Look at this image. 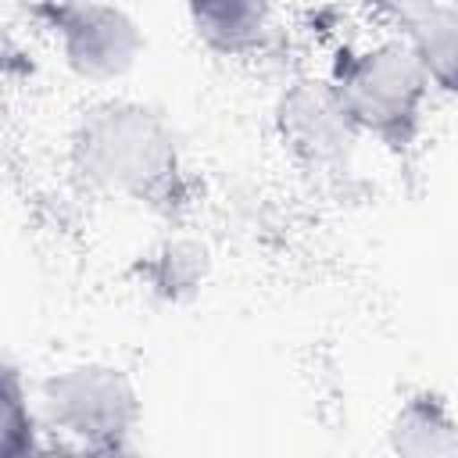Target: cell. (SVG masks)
<instances>
[{
  "instance_id": "1",
  "label": "cell",
  "mask_w": 458,
  "mask_h": 458,
  "mask_svg": "<svg viewBox=\"0 0 458 458\" xmlns=\"http://www.w3.org/2000/svg\"><path fill=\"white\" fill-rule=\"evenodd\" d=\"M72 165L100 193L172 208L182 154L168 118L140 100H104L82 111L72 132Z\"/></svg>"
},
{
  "instance_id": "2",
  "label": "cell",
  "mask_w": 458,
  "mask_h": 458,
  "mask_svg": "<svg viewBox=\"0 0 458 458\" xmlns=\"http://www.w3.org/2000/svg\"><path fill=\"white\" fill-rule=\"evenodd\" d=\"M326 82L358 140H376L394 154L419 143L437 93L415 54L386 29L376 39L340 47Z\"/></svg>"
},
{
  "instance_id": "3",
  "label": "cell",
  "mask_w": 458,
  "mask_h": 458,
  "mask_svg": "<svg viewBox=\"0 0 458 458\" xmlns=\"http://www.w3.org/2000/svg\"><path fill=\"white\" fill-rule=\"evenodd\" d=\"M36 411L50 433L79 451L132 440L143 404L125 369L107 361H79L43 379Z\"/></svg>"
},
{
  "instance_id": "4",
  "label": "cell",
  "mask_w": 458,
  "mask_h": 458,
  "mask_svg": "<svg viewBox=\"0 0 458 458\" xmlns=\"http://www.w3.org/2000/svg\"><path fill=\"white\" fill-rule=\"evenodd\" d=\"M57 39L64 64L86 82L122 79L143 50V32L125 7L111 4H47L32 11Z\"/></svg>"
},
{
  "instance_id": "5",
  "label": "cell",
  "mask_w": 458,
  "mask_h": 458,
  "mask_svg": "<svg viewBox=\"0 0 458 458\" xmlns=\"http://www.w3.org/2000/svg\"><path fill=\"white\" fill-rule=\"evenodd\" d=\"M283 147L315 172H340L358 147V132L340 111L326 75H297L276 100Z\"/></svg>"
},
{
  "instance_id": "6",
  "label": "cell",
  "mask_w": 458,
  "mask_h": 458,
  "mask_svg": "<svg viewBox=\"0 0 458 458\" xmlns=\"http://www.w3.org/2000/svg\"><path fill=\"white\" fill-rule=\"evenodd\" d=\"M390 18L386 32H394L415 61L426 68L437 93L454 89L458 75V7L454 4H401L383 7Z\"/></svg>"
},
{
  "instance_id": "7",
  "label": "cell",
  "mask_w": 458,
  "mask_h": 458,
  "mask_svg": "<svg viewBox=\"0 0 458 458\" xmlns=\"http://www.w3.org/2000/svg\"><path fill=\"white\" fill-rule=\"evenodd\" d=\"M190 25L200 43L225 57H254L265 54L276 29L272 11L250 0H208L190 7Z\"/></svg>"
},
{
  "instance_id": "8",
  "label": "cell",
  "mask_w": 458,
  "mask_h": 458,
  "mask_svg": "<svg viewBox=\"0 0 458 458\" xmlns=\"http://www.w3.org/2000/svg\"><path fill=\"white\" fill-rule=\"evenodd\" d=\"M386 440L394 458H458L454 419L437 394L408 397L397 408Z\"/></svg>"
},
{
  "instance_id": "9",
  "label": "cell",
  "mask_w": 458,
  "mask_h": 458,
  "mask_svg": "<svg viewBox=\"0 0 458 458\" xmlns=\"http://www.w3.org/2000/svg\"><path fill=\"white\" fill-rule=\"evenodd\" d=\"M0 458H57L39 411L29 397L25 376L0 351Z\"/></svg>"
},
{
  "instance_id": "10",
  "label": "cell",
  "mask_w": 458,
  "mask_h": 458,
  "mask_svg": "<svg viewBox=\"0 0 458 458\" xmlns=\"http://www.w3.org/2000/svg\"><path fill=\"white\" fill-rule=\"evenodd\" d=\"M204 268H208V254L200 243L193 240H168L161 243L150 261H147V279L157 293L165 297H179V293H190L200 286L204 279Z\"/></svg>"
},
{
  "instance_id": "11",
  "label": "cell",
  "mask_w": 458,
  "mask_h": 458,
  "mask_svg": "<svg viewBox=\"0 0 458 458\" xmlns=\"http://www.w3.org/2000/svg\"><path fill=\"white\" fill-rule=\"evenodd\" d=\"M68 458H147L132 440H118V444H100V447H79Z\"/></svg>"
}]
</instances>
